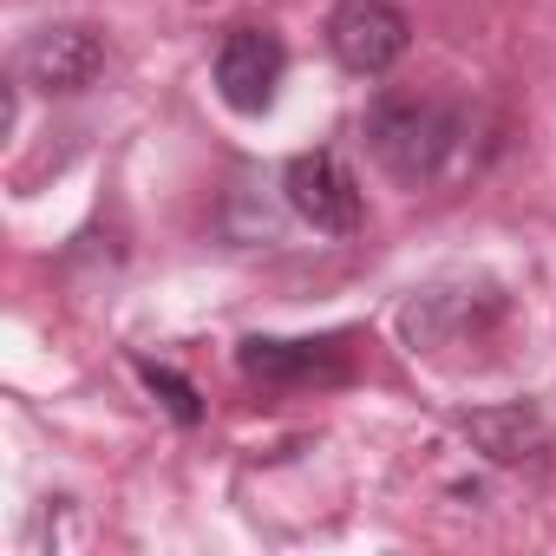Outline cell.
I'll list each match as a JSON object with an SVG mask.
<instances>
[{"label":"cell","instance_id":"8992f818","mask_svg":"<svg viewBox=\"0 0 556 556\" xmlns=\"http://www.w3.org/2000/svg\"><path fill=\"white\" fill-rule=\"evenodd\" d=\"M99 73H105V34L86 27V21L40 27V34L21 47V86H34V92L73 99V92H86Z\"/></svg>","mask_w":556,"mask_h":556},{"label":"cell","instance_id":"7a4b0ae2","mask_svg":"<svg viewBox=\"0 0 556 556\" xmlns=\"http://www.w3.org/2000/svg\"><path fill=\"white\" fill-rule=\"evenodd\" d=\"M289 79V47L275 27H229L216 47V99L242 118H262Z\"/></svg>","mask_w":556,"mask_h":556},{"label":"cell","instance_id":"3957f363","mask_svg":"<svg viewBox=\"0 0 556 556\" xmlns=\"http://www.w3.org/2000/svg\"><path fill=\"white\" fill-rule=\"evenodd\" d=\"M406 47H413V21L393 8V0H341V8L328 14V53L354 79L393 73L406 60Z\"/></svg>","mask_w":556,"mask_h":556},{"label":"cell","instance_id":"5b68a950","mask_svg":"<svg viewBox=\"0 0 556 556\" xmlns=\"http://www.w3.org/2000/svg\"><path fill=\"white\" fill-rule=\"evenodd\" d=\"M236 367H242L255 387H341V380H354L348 334H328V341H275V334H249V341L236 348Z\"/></svg>","mask_w":556,"mask_h":556},{"label":"cell","instance_id":"52a82bcc","mask_svg":"<svg viewBox=\"0 0 556 556\" xmlns=\"http://www.w3.org/2000/svg\"><path fill=\"white\" fill-rule=\"evenodd\" d=\"M465 439H478L497 465H543V452H549V432H543L536 406H491V413H471V419H465Z\"/></svg>","mask_w":556,"mask_h":556},{"label":"cell","instance_id":"277c9868","mask_svg":"<svg viewBox=\"0 0 556 556\" xmlns=\"http://www.w3.org/2000/svg\"><path fill=\"white\" fill-rule=\"evenodd\" d=\"M282 190H289V210L308 229H321V236H354L367 223L361 177L341 164V151H302V157H289Z\"/></svg>","mask_w":556,"mask_h":556},{"label":"cell","instance_id":"6da1fadb","mask_svg":"<svg viewBox=\"0 0 556 556\" xmlns=\"http://www.w3.org/2000/svg\"><path fill=\"white\" fill-rule=\"evenodd\" d=\"M374 164L406 184V190H432L458 151H465V105L439 99V92H380L361 118Z\"/></svg>","mask_w":556,"mask_h":556},{"label":"cell","instance_id":"ba28073f","mask_svg":"<svg viewBox=\"0 0 556 556\" xmlns=\"http://www.w3.org/2000/svg\"><path fill=\"white\" fill-rule=\"evenodd\" d=\"M138 374H144V387H151V393H164V406H170L184 426H197V419H203V406H197V387H190V380H177L170 367H151V361H144Z\"/></svg>","mask_w":556,"mask_h":556}]
</instances>
